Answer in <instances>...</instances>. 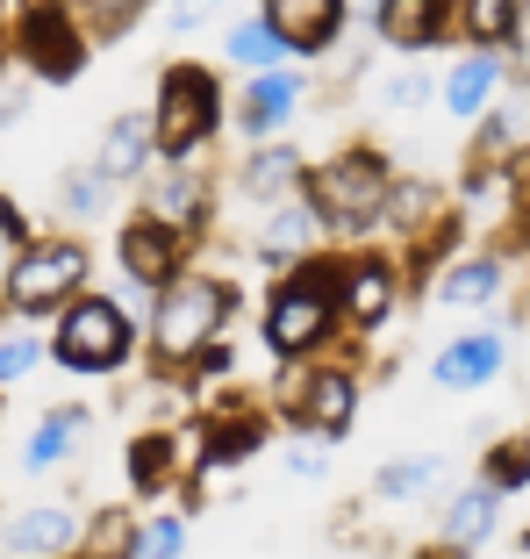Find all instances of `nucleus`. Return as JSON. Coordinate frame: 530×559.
<instances>
[{
    "instance_id": "nucleus-1",
    "label": "nucleus",
    "mask_w": 530,
    "mask_h": 559,
    "mask_svg": "<svg viewBox=\"0 0 530 559\" xmlns=\"http://www.w3.org/2000/svg\"><path fill=\"white\" fill-rule=\"evenodd\" d=\"M222 309H230V295H222L216 280H166V301H158V352L166 359H194L208 337H216Z\"/></svg>"
},
{
    "instance_id": "nucleus-2",
    "label": "nucleus",
    "mask_w": 530,
    "mask_h": 559,
    "mask_svg": "<svg viewBox=\"0 0 530 559\" xmlns=\"http://www.w3.org/2000/svg\"><path fill=\"white\" fill-rule=\"evenodd\" d=\"M315 209L330 215V223H345V230H359V223H373V215L387 209V173L381 158H365V151H345V158H330L323 173H315Z\"/></svg>"
},
{
    "instance_id": "nucleus-3",
    "label": "nucleus",
    "mask_w": 530,
    "mask_h": 559,
    "mask_svg": "<svg viewBox=\"0 0 530 559\" xmlns=\"http://www.w3.org/2000/svg\"><path fill=\"white\" fill-rule=\"evenodd\" d=\"M80 280H86V245H29L8 273V301L22 316H50L58 301H72Z\"/></svg>"
},
{
    "instance_id": "nucleus-4",
    "label": "nucleus",
    "mask_w": 530,
    "mask_h": 559,
    "mask_svg": "<svg viewBox=\"0 0 530 559\" xmlns=\"http://www.w3.org/2000/svg\"><path fill=\"white\" fill-rule=\"evenodd\" d=\"M122 352H130V316L116 301H80L58 323V359L72 373H108V366H122Z\"/></svg>"
},
{
    "instance_id": "nucleus-5",
    "label": "nucleus",
    "mask_w": 530,
    "mask_h": 559,
    "mask_svg": "<svg viewBox=\"0 0 530 559\" xmlns=\"http://www.w3.org/2000/svg\"><path fill=\"white\" fill-rule=\"evenodd\" d=\"M158 151H172V158H186V151L201 144V136L216 130V80L194 66L166 72V94H158Z\"/></svg>"
},
{
    "instance_id": "nucleus-6",
    "label": "nucleus",
    "mask_w": 530,
    "mask_h": 559,
    "mask_svg": "<svg viewBox=\"0 0 530 559\" xmlns=\"http://www.w3.org/2000/svg\"><path fill=\"white\" fill-rule=\"evenodd\" d=\"M323 330H330V280L323 273L301 280V287H287V295L273 301V316H265V337H273L280 352H309Z\"/></svg>"
},
{
    "instance_id": "nucleus-7",
    "label": "nucleus",
    "mask_w": 530,
    "mask_h": 559,
    "mask_svg": "<svg viewBox=\"0 0 530 559\" xmlns=\"http://www.w3.org/2000/svg\"><path fill=\"white\" fill-rule=\"evenodd\" d=\"M22 58H29L44 80H72V72H80V15H65V8H29V15H22Z\"/></svg>"
},
{
    "instance_id": "nucleus-8",
    "label": "nucleus",
    "mask_w": 530,
    "mask_h": 559,
    "mask_svg": "<svg viewBox=\"0 0 530 559\" xmlns=\"http://www.w3.org/2000/svg\"><path fill=\"white\" fill-rule=\"evenodd\" d=\"M345 22V0H265V29L287 50H323Z\"/></svg>"
},
{
    "instance_id": "nucleus-9",
    "label": "nucleus",
    "mask_w": 530,
    "mask_h": 559,
    "mask_svg": "<svg viewBox=\"0 0 530 559\" xmlns=\"http://www.w3.org/2000/svg\"><path fill=\"white\" fill-rule=\"evenodd\" d=\"M122 265H130L136 287H166V280L180 273V237H172V223H130V230H122Z\"/></svg>"
},
{
    "instance_id": "nucleus-10",
    "label": "nucleus",
    "mask_w": 530,
    "mask_h": 559,
    "mask_svg": "<svg viewBox=\"0 0 530 559\" xmlns=\"http://www.w3.org/2000/svg\"><path fill=\"white\" fill-rule=\"evenodd\" d=\"M381 36L401 50H423L445 36V0H381Z\"/></svg>"
},
{
    "instance_id": "nucleus-11",
    "label": "nucleus",
    "mask_w": 530,
    "mask_h": 559,
    "mask_svg": "<svg viewBox=\"0 0 530 559\" xmlns=\"http://www.w3.org/2000/svg\"><path fill=\"white\" fill-rule=\"evenodd\" d=\"M502 373V337H459V345L437 359V388H481V380Z\"/></svg>"
},
{
    "instance_id": "nucleus-12",
    "label": "nucleus",
    "mask_w": 530,
    "mask_h": 559,
    "mask_svg": "<svg viewBox=\"0 0 530 559\" xmlns=\"http://www.w3.org/2000/svg\"><path fill=\"white\" fill-rule=\"evenodd\" d=\"M72 531H80V524H72L65 510H22L15 524H8V545H15L22 559H50V552H65V545H72Z\"/></svg>"
},
{
    "instance_id": "nucleus-13",
    "label": "nucleus",
    "mask_w": 530,
    "mask_h": 559,
    "mask_svg": "<svg viewBox=\"0 0 530 559\" xmlns=\"http://www.w3.org/2000/svg\"><path fill=\"white\" fill-rule=\"evenodd\" d=\"M144 158H150V122L122 116L116 130H108V144H100V173H108V180H136Z\"/></svg>"
},
{
    "instance_id": "nucleus-14",
    "label": "nucleus",
    "mask_w": 530,
    "mask_h": 559,
    "mask_svg": "<svg viewBox=\"0 0 530 559\" xmlns=\"http://www.w3.org/2000/svg\"><path fill=\"white\" fill-rule=\"evenodd\" d=\"M287 108H294V80H287V72H251V94H244V130L258 136V130H273V122L287 116Z\"/></svg>"
},
{
    "instance_id": "nucleus-15",
    "label": "nucleus",
    "mask_w": 530,
    "mask_h": 559,
    "mask_svg": "<svg viewBox=\"0 0 530 559\" xmlns=\"http://www.w3.org/2000/svg\"><path fill=\"white\" fill-rule=\"evenodd\" d=\"M495 495L502 488H473V495H459V502H451V516H445L451 552H466V545H481L487 531H495Z\"/></svg>"
},
{
    "instance_id": "nucleus-16",
    "label": "nucleus",
    "mask_w": 530,
    "mask_h": 559,
    "mask_svg": "<svg viewBox=\"0 0 530 559\" xmlns=\"http://www.w3.org/2000/svg\"><path fill=\"white\" fill-rule=\"evenodd\" d=\"M301 409H309L301 424H315V430H330V438H337V430L351 424V380H345V373H315Z\"/></svg>"
},
{
    "instance_id": "nucleus-17",
    "label": "nucleus",
    "mask_w": 530,
    "mask_h": 559,
    "mask_svg": "<svg viewBox=\"0 0 530 559\" xmlns=\"http://www.w3.org/2000/svg\"><path fill=\"white\" fill-rule=\"evenodd\" d=\"M387 301H395V280H387V265H359V273L345 280V309L359 316V323H381Z\"/></svg>"
},
{
    "instance_id": "nucleus-18",
    "label": "nucleus",
    "mask_w": 530,
    "mask_h": 559,
    "mask_svg": "<svg viewBox=\"0 0 530 559\" xmlns=\"http://www.w3.org/2000/svg\"><path fill=\"white\" fill-rule=\"evenodd\" d=\"M445 100H451V116H481L487 100H495V66H487V58H466V66L451 72Z\"/></svg>"
},
{
    "instance_id": "nucleus-19",
    "label": "nucleus",
    "mask_w": 530,
    "mask_h": 559,
    "mask_svg": "<svg viewBox=\"0 0 530 559\" xmlns=\"http://www.w3.org/2000/svg\"><path fill=\"white\" fill-rule=\"evenodd\" d=\"M294 151H258V158L244 165V194H258V201H273V194H287V180H294Z\"/></svg>"
},
{
    "instance_id": "nucleus-20",
    "label": "nucleus",
    "mask_w": 530,
    "mask_h": 559,
    "mask_svg": "<svg viewBox=\"0 0 530 559\" xmlns=\"http://www.w3.org/2000/svg\"><path fill=\"white\" fill-rule=\"evenodd\" d=\"M495 287H502V273H495V265H487V259H466L459 273L445 280V301H451V309H481V301L495 295Z\"/></svg>"
},
{
    "instance_id": "nucleus-21",
    "label": "nucleus",
    "mask_w": 530,
    "mask_h": 559,
    "mask_svg": "<svg viewBox=\"0 0 530 559\" xmlns=\"http://www.w3.org/2000/svg\"><path fill=\"white\" fill-rule=\"evenodd\" d=\"M280 50H287V44L265 29V22H237V29H230V58H237V66H251V72L280 66Z\"/></svg>"
},
{
    "instance_id": "nucleus-22",
    "label": "nucleus",
    "mask_w": 530,
    "mask_h": 559,
    "mask_svg": "<svg viewBox=\"0 0 530 559\" xmlns=\"http://www.w3.org/2000/svg\"><path fill=\"white\" fill-rule=\"evenodd\" d=\"M309 245H315V215L309 209L273 215V230H265V251H273V259H294V251H309Z\"/></svg>"
},
{
    "instance_id": "nucleus-23",
    "label": "nucleus",
    "mask_w": 530,
    "mask_h": 559,
    "mask_svg": "<svg viewBox=\"0 0 530 559\" xmlns=\"http://www.w3.org/2000/svg\"><path fill=\"white\" fill-rule=\"evenodd\" d=\"M459 15H466V29L481 36V44H502L509 22H516V0H459Z\"/></svg>"
},
{
    "instance_id": "nucleus-24",
    "label": "nucleus",
    "mask_w": 530,
    "mask_h": 559,
    "mask_svg": "<svg viewBox=\"0 0 530 559\" xmlns=\"http://www.w3.org/2000/svg\"><path fill=\"white\" fill-rule=\"evenodd\" d=\"M86 559H136V531H130V516H122V510L100 516L94 538H86Z\"/></svg>"
},
{
    "instance_id": "nucleus-25",
    "label": "nucleus",
    "mask_w": 530,
    "mask_h": 559,
    "mask_svg": "<svg viewBox=\"0 0 530 559\" xmlns=\"http://www.w3.org/2000/svg\"><path fill=\"white\" fill-rule=\"evenodd\" d=\"M437 474H445L437 460H395V466L381 474V495H395V502H401V495H431Z\"/></svg>"
},
{
    "instance_id": "nucleus-26",
    "label": "nucleus",
    "mask_w": 530,
    "mask_h": 559,
    "mask_svg": "<svg viewBox=\"0 0 530 559\" xmlns=\"http://www.w3.org/2000/svg\"><path fill=\"white\" fill-rule=\"evenodd\" d=\"M72 438H80V416H72V409H50V424L29 438V466H50V460H58V452H65Z\"/></svg>"
},
{
    "instance_id": "nucleus-27",
    "label": "nucleus",
    "mask_w": 530,
    "mask_h": 559,
    "mask_svg": "<svg viewBox=\"0 0 530 559\" xmlns=\"http://www.w3.org/2000/svg\"><path fill=\"white\" fill-rule=\"evenodd\" d=\"M166 460H172V444L166 438H144L130 452V466H136V488H158V480H166Z\"/></svg>"
},
{
    "instance_id": "nucleus-28",
    "label": "nucleus",
    "mask_w": 530,
    "mask_h": 559,
    "mask_svg": "<svg viewBox=\"0 0 530 559\" xmlns=\"http://www.w3.org/2000/svg\"><path fill=\"white\" fill-rule=\"evenodd\" d=\"M136 559H180V524H144V538H136Z\"/></svg>"
},
{
    "instance_id": "nucleus-29",
    "label": "nucleus",
    "mask_w": 530,
    "mask_h": 559,
    "mask_svg": "<svg viewBox=\"0 0 530 559\" xmlns=\"http://www.w3.org/2000/svg\"><path fill=\"white\" fill-rule=\"evenodd\" d=\"M258 438H265V424L251 416V424H230L216 444H208V452H216V460H237V452H258Z\"/></svg>"
},
{
    "instance_id": "nucleus-30",
    "label": "nucleus",
    "mask_w": 530,
    "mask_h": 559,
    "mask_svg": "<svg viewBox=\"0 0 530 559\" xmlns=\"http://www.w3.org/2000/svg\"><path fill=\"white\" fill-rule=\"evenodd\" d=\"M487 474H495V488H516L530 474V444H502L495 460H487Z\"/></svg>"
},
{
    "instance_id": "nucleus-31",
    "label": "nucleus",
    "mask_w": 530,
    "mask_h": 559,
    "mask_svg": "<svg viewBox=\"0 0 530 559\" xmlns=\"http://www.w3.org/2000/svg\"><path fill=\"white\" fill-rule=\"evenodd\" d=\"M158 215H166V223H186V215H194V187H186L180 173L158 180Z\"/></svg>"
},
{
    "instance_id": "nucleus-32",
    "label": "nucleus",
    "mask_w": 530,
    "mask_h": 559,
    "mask_svg": "<svg viewBox=\"0 0 530 559\" xmlns=\"http://www.w3.org/2000/svg\"><path fill=\"white\" fill-rule=\"evenodd\" d=\"M36 366V345L29 337H0V380H22Z\"/></svg>"
},
{
    "instance_id": "nucleus-33",
    "label": "nucleus",
    "mask_w": 530,
    "mask_h": 559,
    "mask_svg": "<svg viewBox=\"0 0 530 559\" xmlns=\"http://www.w3.org/2000/svg\"><path fill=\"white\" fill-rule=\"evenodd\" d=\"M80 15H94L100 29H122V22L136 15V0H80Z\"/></svg>"
},
{
    "instance_id": "nucleus-34",
    "label": "nucleus",
    "mask_w": 530,
    "mask_h": 559,
    "mask_svg": "<svg viewBox=\"0 0 530 559\" xmlns=\"http://www.w3.org/2000/svg\"><path fill=\"white\" fill-rule=\"evenodd\" d=\"M387 201H395V215H401V223H415V215L431 209V187H415V180H401V187H395V194H387Z\"/></svg>"
},
{
    "instance_id": "nucleus-35",
    "label": "nucleus",
    "mask_w": 530,
    "mask_h": 559,
    "mask_svg": "<svg viewBox=\"0 0 530 559\" xmlns=\"http://www.w3.org/2000/svg\"><path fill=\"white\" fill-rule=\"evenodd\" d=\"M509 36H516V72H530V8H516Z\"/></svg>"
},
{
    "instance_id": "nucleus-36",
    "label": "nucleus",
    "mask_w": 530,
    "mask_h": 559,
    "mask_svg": "<svg viewBox=\"0 0 530 559\" xmlns=\"http://www.w3.org/2000/svg\"><path fill=\"white\" fill-rule=\"evenodd\" d=\"M65 209L94 215V209H100V187H94V180H72V187H65Z\"/></svg>"
},
{
    "instance_id": "nucleus-37",
    "label": "nucleus",
    "mask_w": 530,
    "mask_h": 559,
    "mask_svg": "<svg viewBox=\"0 0 530 559\" xmlns=\"http://www.w3.org/2000/svg\"><path fill=\"white\" fill-rule=\"evenodd\" d=\"M201 15H208V0H172V29H194Z\"/></svg>"
},
{
    "instance_id": "nucleus-38",
    "label": "nucleus",
    "mask_w": 530,
    "mask_h": 559,
    "mask_svg": "<svg viewBox=\"0 0 530 559\" xmlns=\"http://www.w3.org/2000/svg\"><path fill=\"white\" fill-rule=\"evenodd\" d=\"M294 474H323V452L315 444H294Z\"/></svg>"
},
{
    "instance_id": "nucleus-39",
    "label": "nucleus",
    "mask_w": 530,
    "mask_h": 559,
    "mask_svg": "<svg viewBox=\"0 0 530 559\" xmlns=\"http://www.w3.org/2000/svg\"><path fill=\"white\" fill-rule=\"evenodd\" d=\"M15 108H22V94H15V86H0V122L15 116Z\"/></svg>"
}]
</instances>
